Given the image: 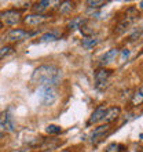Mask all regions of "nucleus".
Here are the masks:
<instances>
[{
    "label": "nucleus",
    "mask_w": 143,
    "mask_h": 152,
    "mask_svg": "<svg viewBox=\"0 0 143 152\" xmlns=\"http://www.w3.org/2000/svg\"><path fill=\"white\" fill-rule=\"evenodd\" d=\"M87 4L91 8H99L102 6H105V1H102V0H90Z\"/></svg>",
    "instance_id": "21"
},
{
    "label": "nucleus",
    "mask_w": 143,
    "mask_h": 152,
    "mask_svg": "<svg viewBox=\"0 0 143 152\" xmlns=\"http://www.w3.org/2000/svg\"><path fill=\"white\" fill-rule=\"evenodd\" d=\"M0 20L6 25H15L21 21V12L17 10H6L0 14Z\"/></svg>",
    "instance_id": "4"
},
{
    "label": "nucleus",
    "mask_w": 143,
    "mask_h": 152,
    "mask_svg": "<svg viewBox=\"0 0 143 152\" xmlns=\"http://www.w3.org/2000/svg\"><path fill=\"white\" fill-rule=\"evenodd\" d=\"M14 152H28L26 149H17V151H14Z\"/></svg>",
    "instance_id": "25"
},
{
    "label": "nucleus",
    "mask_w": 143,
    "mask_h": 152,
    "mask_svg": "<svg viewBox=\"0 0 143 152\" xmlns=\"http://www.w3.org/2000/svg\"><path fill=\"white\" fill-rule=\"evenodd\" d=\"M120 112H121V109L118 108V107H113V108H109L106 109V112H105L103 118H102V120H103L106 124H109L110 122H113V120H116L117 118L120 116Z\"/></svg>",
    "instance_id": "8"
},
{
    "label": "nucleus",
    "mask_w": 143,
    "mask_h": 152,
    "mask_svg": "<svg viewBox=\"0 0 143 152\" xmlns=\"http://www.w3.org/2000/svg\"><path fill=\"white\" fill-rule=\"evenodd\" d=\"M113 71L110 69H98L95 73V82H96V87H100L102 84H105L109 79V76L111 75Z\"/></svg>",
    "instance_id": "7"
},
{
    "label": "nucleus",
    "mask_w": 143,
    "mask_h": 152,
    "mask_svg": "<svg viewBox=\"0 0 143 152\" xmlns=\"http://www.w3.org/2000/svg\"><path fill=\"white\" fill-rule=\"evenodd\" d=\"M48 6H50V1H39V3H36L35 6H33V10H35L37 14H40V12L43 11V10H46Z\"/></svg>",
    "instance_id": "18"
},
{
    "label": "nucleus",
    "mask_w": 143,
    "mask_h": 152,
    "mask_svg": "<svg viewBox=\"0 0 143 152\" xmlns=\"http://www.w3.org/2000/svg\"><path fill=\"white\" fill-rule=\"evenodd\" d=\"M61 36H62V35H61L59 32H56V31H52V32L44 33L43 36L40 37V42H54V40H58Z\"/></svg>",
    "instance_id": "13"
},
{
    "label": "nucleus",
    "mask_w": 143,
    "mask_h": 152,
    "mask_svg": "<svg viewBox=\"0 0 143 152\" xmlns=\"http://www.w3.org/2000/svg\"><path fill=\"white\" fill-rule=\"evenodd\" d=\"M62 77V71L55 65H41L32 75V83L48 87H55Z\"/></svg>",
    "instance_id": "1"
},
{
    "label": "nucleus",
    "mask_w": 143,
    "mask_h": 152,
    "mask_svg": "<svg viewBox=\"0 0 143 152\" xmlns=\"http://www.w3.org/2000/svg\"><path fill=\"white\" fill-rule=\"evenodd\" d=\"M142 100H143V96H142V87L135 93V96H134V100H132V104L134 105H140L142 104Z\"/></svg>",
    "instance_id": "19"
},
{
    "label": "nucleus",
    "mask_w": 143,
    "mask_h": 152,
    "mask_svg": "<svg viewBox=\"0 0 143 152\" xmlns=\"http://www.w3.org/2000/svg\"><path fill=\"white\" fill-rule=\"evenodd\" d=\"M87 22V20H84V18H81V17H76V18H73V20L70 21L68 24V28L69 29H77V28H81L84 24Z\"/></svg>",
    "instance_id": "14"
},
{
    "label": "nucleus",
    "mask_w": 143,
    "mask_h": 152,
    "mask_svg": "<svg viewBox=\"0 0 143 152\" xmlns=\"http://www.w3.org/2000/svg\"><path fill=\"white\" fill-rule=\"evenodd\" d=\"M73 6H74V4L72 3V1H64V3H61V6H59L61 14H64V15H68L69 12L73 10Z\"/></svg>",
    "instance_id": "16"
},
{
    "label": "nucleus",
    "mask_w": 143,
    "mask_h": 152,
    "mask_svg": "<svg viewBox=\"0 0 143 152\" xmlns=\"http://www.w3.org/2000/svg\"><path fill=\"white\" fill-rule=\"evenodd\" d=\"M117 56H118V48H111V50H109L107 53H105V56L102 57V60H100V64L102 65L110 64V62H113V61L116 60Z\"/></svg>",
    "instance_id": "11"
},
{
    "label": "nucleus",
    "mask_w": 143,
    "mask_h": 152,
    "mask_svg": "<svg viewBox=\"0 0 143 152\" xmlns=\"http://www.w3.org/2000/svg\"><path fill=\"white\" fill-rule=\"evenodd\" d=\"M0 126H1L4 133H12L15 130L14 116L10 112H1L0 113Z\"/></svg>",
    "instance_id": "3"
},
{
    "label": "nucleus",
    "mask_w": 143,
    "mask_h": 152,
    "mask_svg": "<svg viewBox=\"0 0 143 152\" xmlns=\"http://www.w3.org/2000/svg\"><path fill=\"white\" fill-rule=\"evenodd\" d=\"M4 137V132H3V129H1V126H0V138H3Z\"/></svg>",
    "instance_id": "24"
},
{
    "label": "nucleus",
    "mask_w": 143,
    "mask_h": 152,
    "mask_svg": "<svg viewBox=\"0 0 143 152\" xmlns=\"http://www.w3.org/2000/svg\"><path fill=\"white\" fill-rule=\"evenodd\" d=\"M47 17L43 15V14H32V15L25 17V24L30 25V26H37L39 24L44 22Z\"/></svg>",
    "instance_id": "10"
},
{
    "label": "nucleus",
    "mask_w": 143,
    "mask_h": 152,
    "mask_svg": "<svg viewBox=\"0 0 143 152\" xmlns=\"http://www.w3.org/2000/svg\"><path fill=\"white\" fill-rule=\"evenodd\" d=\"M106 105L105 104H102V105H99L98 108L92 112V115H91V118H90V120H88V124H92V123H96V122H99V120H102V118H103V115H105V112H106Z\"/></svg>",
    "instance_id": "9"
},
{
    "label": "nucleus",
    "mask_w": 143,
    "mask_h": 152,
    "mask_svg": "<svg viewBox=\"0 0 143 152\" xmlns=\"http://www.w3.org/2000/svg\"><path fill=\"white\" fill-rule=\"evenodd\" d=\"M98 43H99V37H96V36L85 37V39H83V42H81V44H83V47L85 48V50H91V48H94Z\"/></svg>",
    "instance_id": "12"
},
{
    "label": "nucleus",
    "mask_w": 143,
    "mask_h": 152,
    "mask_svg": "<svg viewBox=\"0 0 143 152\" xmlns=\"http://www.w3.org/2000/svg\"><path fill=\"white\" fill-rule=\"evenodd\" d=\"M56 91L55 87H48V86H41L40 87V101L46 107H50L55 102Z\"/></svg>",
    "instance_id": "2"
},
{
    "label": "nucleus",
    "mask_w": 143,
    "mask_h": 152,
    "mask_svg": "<svg viewBox=\"0 0 143 152\" xmlns=\"http://www.w3.org/2000/svg\"><path fill=\"white\" fill-rule=\"evenodd\" d=\"M128 57H129V50H128V48H125V50H123V56H121V61H125L128 58Z\"/></svg>",
    "instance_id": "23"
},
{
    "label": "nucleus",
    "mask_w": 143,
    "mask_h": 152,
    "mask_svg": "<svg viewBox=\"0 0 143 152\" xmlns=\"http://www.w3.org/2000/svg\"><path fill=\"white\" fill-rule=\"evenodd\" d=\"M129 25H131V20L127 18V20H124L123 22H120V24L117 25V28H116L114 32L117 33V35H121V33H124L128 28H129Z\"/></svg>",
    "instance_id": "15"
},
{
    "label": "nucleus",
    "mask_w": 143,
    "mask_h": 152,
    "mask_svg": "<svg viewBox=\"0 0 143 152\" xmlns=\"http://www.w3.org/2000/svg\"><path fill=\"white\" fill-rule=\"evenodd\" d=\"M61 132H62V130H61L59 126H55V124H50V126H47V133L48 134H59Z\"/></svg>",
    "instance_id": "20"
},
{
    "label": "nucleus",
    "mask_w": 143,
    "mask_h": 152,
    "mask_svg": "<svg viewBox=\"0 0 143 152\" xmlns=\"http://www.w3.org/2000/svg\"><path fill=\"white\" fill-rule=\"evenodd\" d=\"M12 51V47L11 46H6V47H1L0 48V60H3L6 56H8L10 53Z\"/></svg>",
    "instance_id": "22"
},
{
    "label": "nucleus",
    "mask_w": 143,
    "mask_h": 152,
    "mask_svg": "<svg viewBox=\"0 0 143 152\" xmlns=\"http://www.w3.org/2000/svg\"><path fill=\"white\" fill-rule=\"evenodd\" d=\"M62 152H70V151H68V149H65V151H62Z\"/></svg>",
    "instance_id": "26"
},
{
    "label": "nucleus",
    "mask_w": 143,
    "mask_h": 152,
    "mask_svg": "<svg viewBox=\"0 0 143 152\" xmlns=\"http://www.w3.org/2000/svg\"><path fill=\"white\" fill-rule=\"evenodd\" d=\"M110 132V124H103V126H99L94 130V133L91 134V142L92 144H96L99 142L100 140H103L105 136Z\"/></svg>",
    "instance_id": "5"
},
{
    "label": "nucleus",
    "mask_w": 143,
    "mask_h": 152,
    "mask_svg": "<svg viewBox=\"0 0 143 152\" xmlns=\"http://www.w3.org/2000/svg\"><path fill=\"white\" fill-rule=\"evenodd\" d=\"M124 145L118 144V142H111V144L107 145L106 148V152H123L124 151Z\"/></svg>",
    "instance_id": "17"
},
{
    "label": "nucleus",
    "mask_w": 143,
    "mask_h": 152,
    "mask_svg": "<svg viewBox=\"0 0 143 152\" xmlns=\"http://www.w3.org/2000/svg\"><path fill=\"white\" fill-rule=\"evenodd\" d=\"M32 33H28L24 29H12L6 35V40L8 42H17V40H22L25 37H29Z\"/></svg>",
    "instance_id": "6"
}]
</instances>
